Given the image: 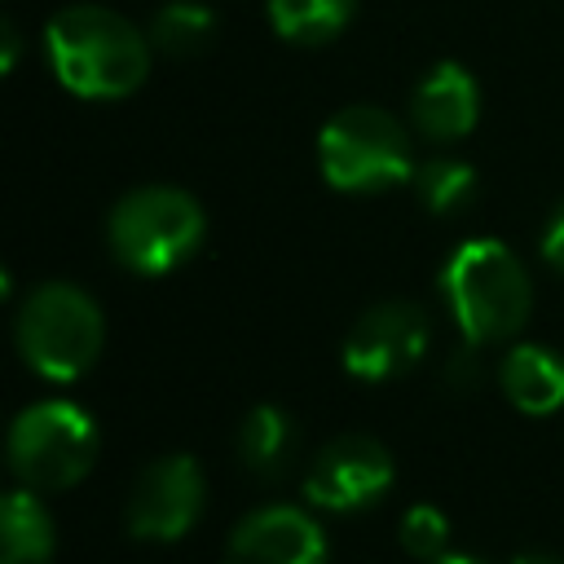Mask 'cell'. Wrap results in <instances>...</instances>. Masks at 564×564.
<instances>
[{"instance_id": "cell-7", "label": "cell", "mask_w": 564, "mask_h": 564, "mask_svg": "<svg viewBox=\"0 0 564 564\" xmlns=\"http://www.w3.org/2000/svg\"><path fill=\"white\" fill-rule=\"evenodd\" d=\"M203 498H207L203 467L189 454H163L137 476L128 494L123 507L128 533L145 542H176L198 524Z\"/></svg>"}, {"instance_id": "cell-17", "label": "cell", "mask_w": 564, "mask_h": 564, "mask_svg": "<svg viewBox=\"0 0 564 564\" xmlns=\"http://www.w3.org/2000/svg\"><path fill=\"white\" fill-rule=\"evenodd\" d=\"M414 194H419V203H423L432 216H449V212H458V207L471 203V194H476V172H471V163H463V159L436 154V159H427V163L414 167Z\"/></svg>"}, {"instance_id": "cell-19", "label": "cell", "mask_w": 564, "mask_h": 564, "mask_svg": "<svg viewBox=\"0 0 564 564\" xmlns=\"http://www.w3.org/2000/svg\"><path fill=\"white\" fill-rule=\"evenodd\" d=\"M542 256H546V264L555 273H564V203L555 207V216H551V225L542 234Z\"/></svg>"}, {"instance_id": "cell-15", "label": "cell", "mask_w": 564, "mask_h": 564, "mask_svg": "<svg viewBox=\"0 0 564 564\" xmlns=\"http://www.w3.org/2000/svg\"><path fill=\"white\" fill-rule=\"evenodd\" d=\"M269 26L291 44H326L335 40L352 13L357 0H269Z\"/></svg>"}, {"instance_id": "cell-5", "label": "cell", "mask_w": 564, "mask_h": 564, "mask_svg": "<svg viewBox=\"0 0 564 564\" xmlns=\"http://www.w3.org/2000/svg\"><path fill=\"white\" fill-rule=\"evenodd\" d=\"M317 163L326 185L339 194H379L414 181L410 132L379 106H344L330 115L317 137Z\"/></svg>"}, {"instance_id": "cell-21", "label": "cell", "mask_w": 564, "mask_h": 564, "mask_svg": "<svg viewBox=\"0 0 564 564\" xmlns=\"http://www.w3.org/2000/svg\"><path fill=\"white\" fill-rule=\"evenodd\" d=\"M511 564H564L560 555H546V551H520Z\"/></svg>"}, {"instance_id": "cell-13", "label": "cell", "mask_w": 564, "mask_h": 564, "mask_svg": "<svg viewBox=\"0 0 564 564\" xmlns=\"http://www.w3.org/2000/svg\"><path fill=\"white\" fill-rule=\"evenodd\" d=\"M57 546L53 516L35 489H9L0 498V564H48Z\"/></svg>"}, {"instance_id": "cell-6", "label": "cell", "mask_w": 564, "mask_h": 564, "mask_svg": "<svg viewBox=\"0 0 564 564\" xmlns=\"http://www.w3.org/2000/svg\"><path fill=\"white\" fill-rule=\"evenodd\" d=\"M97 463V423L70 401H35L9 427V467L22 489H70Z\"/></svg>"}, {"instance_id": "cell-16", "label": "cell", "mask_w": 564, "mask_h": 564, "mask_svg": "<svg viewBox=\"0 0 564 564\" xmlns=\"http://www.w3.org/2000/svg\"><path fill=\"white\" fill-rule=\"evenodd\" d=\"M212 35H216V13L194 0H172L150 22V48H159L163 57H194L212 44Z\"/></svg>"}, {"instance_id": "cell-3", "label": "cell", "mask_w": 564, "mask_h": 564, "mask_svg": "<svg viewBox=\"0 0 564 564\" xmlns=\"http://www.w3.org/2000/svg\"><path fill=\"white\" fill-rule=\"evenodd\" d=\"M207 234V216L194 194L176 185H141L123 194L106 220L110 256L141 278L172 273L185 264Z\"/></svg>"}, {"instance_id": "cell-20", "label": "cell", "mask_w": 564, "mask_h": 564, "mask_svg": "<svg viewBox=\"0 0 564 564\" xmlns=\"http://www.w3.org/2000/svg\"><path fill=\"white\" fill-rule=\"evenodd\" d=\"M13 62H18V31L4 22V62H0V66H4V70H13Z\"/></svg>"}, {"instance_id": "cell-22", "label": "cell", "mask_w": 564, "mask_h": 564, "mask_svg": "<svg viewBox=\"0 0 564 564\" xmlns=\"http://www.w3.org/2000/svg\"><path fill=\"white\" fill-rule=\"evenodd\" d=\"M432 564H485V560H476V555H458V551H445L441 560H432Z\"/></svg>"}, {"instance_id": "cell-11", "label": "cell", "mask_w": 564, "mask_h": 564, "mask_svg": "<svg viewBox=\"0 0 564 564\" xmlns=\"http://www.w3.org/2000/svg\"><path fill=\"white\" fill-rule=\"evenodd\" d=\"M410 115H414V128L427 137V141H458L476 128L480 119V88L471 79L467 66L458 62H436L414 97H410Z\"/></svg>"}, {"instance_id": "cell-12", "label": "cell", "mask_w": 564, "mask_h": 564, "mask_svg": "<svg viewBox=\"0 0 564 564\" xmlns=\"http://www.w3.org/2000/svg\"><path fill=\"white\" fill-rule=\"evenodd\" d=\"M498 388L520 414H555L564 405V357L546 344H516L498 361Z\"/></svg>"}, {"instance_id": "cell-2", "label": "cell", "mask_w": 564, "mask_h": 564, "mask_svg": "<svg viewBox=\"0 0 564 564\" xmlns=\"http://www.w3.org/2000/svg\"><path fill=\"white\" fill-rule=\"evenodd\" d=\"M441 295L471 348L511 339L533 308V282L498 238H467L441 269Z\"/></svg>"}, {"instance_id": "cell-18", "label": "cell", "mask_w": 564, "mask_h": 564, "mask_svg": "<svg viewBox=\"0 0 564 564\" xmlns=\"http://www.w3.org/2000/svg\"><path fill=\"white\" fill-rule=\"evenodd\" d=\"M397 538H401L405 555L432 564V560H441L445 546H449V520H445L441 507H432V502H414V507L401 516Z\"/></svg>"}, {"instance_id": "cell-14", "label": "cell", "mask_w": 564, "mask_h": 564, "mask_svg": "<svg viewBox=\"0 0 564 564\" xmlns=\"http://www.w3.org/2000/svg\"><path fill=\"white\" fill-rule=\"evenodd\" d=\"M295 454V423L286 410L278 405H256L247 410V419L238 423V463L260 476V480H278L286 471Z\"/></svg>"}, {"instance_id": "cell-10", "label": "cell", "mask_w": 564, "mask_h": 564, "mask_svg": "<svg viewBox=\"0 0 564 564\" xmlns=\"http://www.w3.org/2000/svg\"><path fill=\"white\" fill-rule=\"evenodd\" d=\"M225 564H326V533L308 511L273 502L234 524Z\"/></svg>"}, {"instance_id": "cell-8", "label": "cell", "mask_w": 564, "mask_h": 564, "mask_svg": "<svg viewBox=\"0 0 564 564\" xmlns=\"http://www.w3.org/2000/svg\"><path fill=\"white\" fill-rule=\"evenodd\" d=\"M427 352V313L414 300H383L366 308L344 339V370L361 383L405 375Z\"/></svg>"}, {"instance_id": "cell-1", "label": "cell", "mask_w": 564, "mask_h": 564, "mask_svg": "<svg viewBox=\"0 0 564 564\" xmlns=\"http://www.w3.org/2000/svg\"><path fill=\"white\" fill-rule=\"evenodd\" d=\"M44 53L57 84L88 101H119L150 70V35L106 4L57 9L44 26Z\"/></svg>"}, {"instance_id": "cell-9", "label": "cell", "mask_w": 564, "mask_h": 564, "mask_svg": "<svg viewBox=\"0 0 564 564\" xmlns=\"http://www.w3.org/2000/svg\"><path fill=\"white\" fill-rule=\"evenodd\" d=\"M388 489H392V454L361 432L326 441L304 476V498L322 511H361L375 507Z\"/></svg>"}, {"instance_id": "cell-4", "label": "cell", "mask_w": 564, "mask_h": 564, "mask_svg": "<svg viewBox=\"0 0 564 564\" xmlns=\"http://www.w3.org/2000/svg\"><path fill=\"white\" fill-rule=\"evenodd\" d=\"M13 339H18L22 361L35 375H44L53 383H70L101 357L106 317L84 286L44 282L22 300Z\"/></svg>"}]
</instances>
